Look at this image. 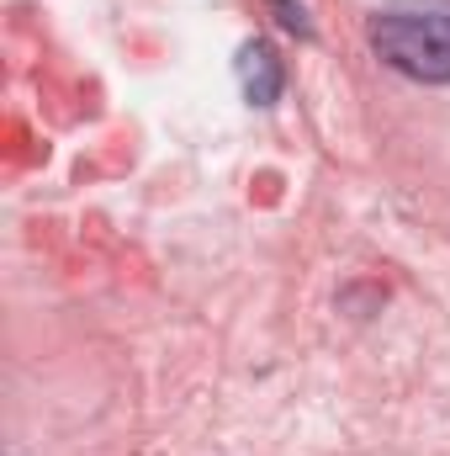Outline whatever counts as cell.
Listing matches in <instances>:
<instances>
[{
    "mask_svg": "<svg viewBox=\"0 0 450 456\" xmlns=\"http://www.w3.org/2000/svg\"><path fill=\"white\" fill-rule=\"evenodd\" d=\"M371 53L419 86H450V0L382 5L371 16Z\"/></svg>",
    "mask_w": 450,
    "mask_h": 456,
    "instance_id": "6da1fadb",
    "label": "cell"
},
{
    "mask_svg": "<svg viewBox=\"0 0 450 456\" xmlns=\"http://www.w3.org/2000/svg\"><path fill=\"white\" fill-rule=\"evenodd\" d=\"M233 69H238V91H244L249 107H276V102H281V91H286V64H281V53H276L265 37H249V43L238 48V59H233Z\"/></svg>",
    "mask_w": 450,
    "mask_h": 456,
    "instance_id": "7a4b0ae2",
    "label": "cell"
},
{
    "mask_svg": "<svg viewBox=\"0 0 450 456\" xmlns=\"http://www.w3.org/2000/svg\"><path fill=\"white\" fill-rule=\"evenodd\" d=\"M265 11L286 27V32H297V37H313V16H308V5L302 0H265Z\"/></svg>",
    "mask_w": 450,
    "mask_h": 456,
    "instance_id": "3957f363",
    "label": "cell"
}]
</instances>
